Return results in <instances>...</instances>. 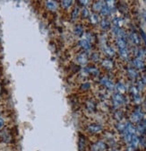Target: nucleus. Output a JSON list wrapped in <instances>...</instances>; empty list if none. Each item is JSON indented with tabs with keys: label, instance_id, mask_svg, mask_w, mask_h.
Returning a JSON list of instances; mask_svg holds the SVG:
<instances>
[{
	"label": "nucleus",
	"instance_id": "nucleus-1",
	"mask_svg": "<svg viewBox=\"0 0 146 151\" xmlns=\"http://www.w3.org/2000/svg\"><path fill=\"white\" fill-rule=\"evenodd\" d=\"M107 148L108 146L105 142L99 140L92 145V151H105Z\"/></svg>",
	"mask_w": 146,
	"mask_h": 151
},
{
	"label": "nucleus",
	"instance_id": "nucleus-2",
	"mask_svg": "<svg viewBox=\"0 0 146 151\" xmlns=\"http://www.w3.org/2000/svg\"><path fill=\"white\" fill-rule=\"evenodd\" d=\"M143 118V113L141 111H135L133 113V114L131 115V121L132 122H135V123H139Z\"/></svg>",
	"mask_w": 146,
	"mask_h": 151
},
{
	"label": "nucleus",
	"instance_id": "nucleus-3",
	"mask_svg": "<svg viewBox=\"0 0 146 151\" xmlns=\"http://www.w3.org/2000/svg\"><path fill=\"white\" fill-rule=\"evenodd\" d=\"M113 102H114V105H116V106L121 105V104L125 103V98L121 94L117 93L113 95Z\"/></svg>",
	"mask_w": 146,
	"mask_h": 151
},
{
	"label": "nucleus",
	"instance_id": "nucleus-4",
	"mask_svg": "<svg viewBox=\"0 0 146 151\" xmlns=\"http://www.w3.org/2000/svg\"><path fill=\"white\" fill-rule=\"evenodd\" d=\"M87 130L89 132L91 133H98V132H100L101 130H102V127H101L100 124H90L88 127H87Z\"/></svg>",
	"mask_w": 146,
	"mask_h": 151
},
{
	"label": "nucleus",
	"instance_id": "nucleus-5",
	"mask_svg": "<svg viewBox=\"0 0 146 151\" xmlns=\"http://www.w3.org/2000/svg\"><path fill=\"white\" fill-rule=\"evenodd\" d=\"M136 131L142 135H143L146 132V120H142L139 122L138 126L136 128Z\"/></svg>",
	"mask_w": 146,
	"mask_h": 151
},
{
	"label": "nucleus",
	"instance_id": "nucleus-6",
	"mask_svg": "<svg viewBox=\"0 0 146 151\" xmlns=\"http://www.w3.org/2000/svg\"><path fill=\"white\" fill-rule=\"evenodd\" d=\"M100 83L103 85V86H105L107 88H109V89H113L114 88V84L111 80H110L109 78L108 77H102L100 79Z\"/></svg>",
	"mask_w": 146,
	"mask_h": 151
},
{
	"label": "nucleus",
	"instance_id": "nucleus-7",
	"mask_svg": "<svg viewBox=\"0 0 146 151\" xmlns=\"http://www.w3.org/2000/svg\"><path fill=\"white\" fill-rule=\"evenodd\" d=\"M76 61L82 65L86 64L88 61V57H87L86 53H79L77 55V57H76Z\"/></svg>",
	"mask_w": 146,
	"mask_h": 151
},
{
	"label": "nucleus",
	"instance_id": "nucleus-8",
	"mask_svg": "<svg viewBox=\"0 0 146 151\" xmlns=\"http://www.w3.org/2000/svg\"><path fill=\"white\" fill-rule=\"evenodd\" d=\"M106 5L105 2L104 1H97L95 2L92 5V8L94 11H98V12H100L101 9H102L104 6Z\"/></svg>",
	"mask_w": 146,
	"mask_h": 151
},
{
	"label": "nucleus",
	"instance_id": "nucleus-9",
	"mask_svg": "<svg viewBox=\"0 0 146 151\" xmlns=\"http://www.w3.org/2000/svg\"><path fill=\"white\" fill-rule=\"evenodd\" d=\"M140 144V138L137 137L136 134L135 135H133L132 137V140H131V142H130V147H132L133 148H137V146Z\"/></svg>",
	"mask_w": 146,
	"mask_h": 151
},
{
	"label": "nucleus",
	"instance_id": "nucleus-10",
	"mask_svg": "<svg viewBox=\"0 0 146 151\" xmlns=\"http://www.w3.org/2000/svg\"><path fill=\"white\" fill-rule=\"evenodd\" d=\"M133 64H134L135 67L136 68H138V69H143L144 68V63H143V61L141 60L140 58H135V60H133Z\"/></svg>",
	"mask_w": 146,
	"mask_h": 151
},
{
	"label": "nucleus",
	"instance_id": "nucleus-11",
	"mask_svg": "<svg viewBox=\"0 0 146 151\" xmlns=\"http://www.w3.org/2000/svg\"><path fill=\"white\" fill-rule=\"evenodd\" d=\"M85 146H86L85 138H84V136L80 135V136H79V141H78V147H79V150H80V151L84 150Z\"/></svg>",
	"mask_w": 146,
	"mask_h": 151
},
{
	"label": "nucleus",
	"instance_id": "nucleus-12",
	"mask_svg": "<svg viewBox=\"0 0 146 151\" xmlns=\"http://www.w3.org/2000/svg\"><path fill=\"white\" fill-rule=\"evenodd\" d=\"M79 43L81 45V47L85 50H89L91 49V43L87 40V39H82Z\"/></svg>",
	"mask_w": 146,
	"mask_h": 151
},
{
	"label": "nucleus",
	"instance_id": "nucleus-13",
	"mask_svg": "<svg viewBox=\"0 0 146 151\" xmlns=\"http://www.w3.org/2000/svg\"><path fill=\"white\" fill-rule=\"evenodd\" d=\"M130 39L132 40V42H134L135 44H136V45H139V44H140V42H141L140 37H139L138 34L135 32H131V34H130Z\"/></svg>",
	"mask_w": 146,
	"mask_h": 151
},
{
	"label": "nucleus",
	"instance_id": "nucleus-14",
	"mask_svg": "<svg viewBox=\"0 0 146 151\" xmlns=\"http://www.w3.org/2000/svg\"><path fill=\"white\" fill-rule=\"evenodd\" d=\"M117 46H118L119 50L126 49V42H125V39L117 38Z\"/></svg>",
	"mask_w": 146,
	"mask_h": 151
},
{
	"label": "nucleus",
	"instance_id": "nucleus-15",
	"mask_svg": "<svg viewBox=\"0 0 146 151\" xmlns=\"http://www.w3.org/2000/svg\"><path fill=\"white\" fill-rule=\"evenodd\" d=\"M46 6L50 11H55L56 9V7H58V4H56V2H54V1H47Z\"/></svg>",
	"mask_w": 146,
	"mask_h": 151
},
{
	"label": "nucleus",
	"instance_id": "nucleus-16",
	"mask_svg": "<svg viewBox=\"0 0 146 151\" xmlns=\"http://www.w3.org/2000/svg\"><path fill=\"white\" fill-rule=\"evenodd\" d=\"M102 66L106 69H112L114 67V64L110 60H104L102 61Z\"/></svg>",
	"mask_w": 146,
	"mask_h": 151
},
{
	"label": "nucleus",
	"instance_id": "nucleus-17",
	"mask_svg": "<svg viewBox=\"0 0 146 151\" xmlns=\"http://www.w3.org/2000/svg\"><path fill=\"white\" fill-rule=\"evenodd\" d=\"M117 130L119 131L120 133H124L125 132V128H126V123H124V122H119L117 124Z\"/></svg>",
	"mask_w": 146,
	"mask_h": 151
},
{
	"label": "nucleus",
	"instance_id": "nucleus-18",
	"mask_svg": "<svg viewBox=\"0 0 146 151\" xmlns=\"http://www.w3.org/2000/svg\"><path fill=\"white\" fill-rule=\"evenodd\" d=\"M119 55L124 60H127L128 57H129V53H128V50L126 49H124V50H119Z\"/></svg>",
	"mask_w": 146,
	"mask_h": 151
},
{
	"label": "nucleus",
	"instance_id": "nucleus-19",
	"mask_svg": "<svg viewBox=\"0 0 146 151\" xmlns=\"http://www.w3.org/2000/svg\"><path fill=\"white\" fill-rule=\"evenodd\" d=\"M85 70L87 71V73H91L94 76H98L99 75V70L96 68H93V67H89L87 68H85Z\"/></svg>",
	"mask_w": 146,
	"mask_h": 151
},
{
	"label": "nucleus",
	"instance_id": "nucleus-20",
	"mask_svg": "<svg viewBox=\"0 0 146 151\" xmlns=\"http://www.w3.org/2000/svg\"><path fill=\"white\" fill-rule=\"evenodd\" d=\"M110 22L107 20V19H103L102 21L100 22V26H101V28H102L103 30H107V29H109L110 28Z\"/></svg>",
	"mask_w": 146,
	"mask_h": 151
},
{
	"label": "nucleus",
	"instance_id": "nucleus-21",
	"mask_svg": "<svg viewBox=\"0 0 146 151\" xmlns=\"http://www.w3.org/2000/svg\"><path fill=\"white\" fill-rule=\"evenodd\" d=\"M116 88H117V90L118 91V93H119V94H123V93H125V90H126L125 87L124 86V85H123L122 83H118V84L117 85Z\"/></svg>",
	"mask_w": 146,
	"mask_h": 151
},
{
	"label": "nucleus",
	"instance_id": "nucleus-22",
	"mask_svg": "<svg viewBox=\"0 0 146 151\" xmlns=\"http://www.w3.org/2000/svg\"><path fill=\"white\" fill-rule=\"evenodd\" d=\"M74 32H75V34L76 35H78V36H81L82 34V32H84V29H82V27L81 25H76L75 27H74Z\"/></svg>",
	"mask_w": 146,
	"mask_h": 151
},
{
	"label": "nucleus",
	"instance_id": "nucleus-23",
	"mask_svg": "<svg viewBox=\"0 0 146 151\" xmlns=\"http://www.w3.org/2000/svg\"><path fill=\"white\" fill-rule=\"evenodd\" d=\"M123 135H124V140H125V141L126 143H129V144H130L133 135L130 134V133H128V132H126V131H125V132L123 133Z\"/></svg>",
	"mask_w": 146,
	"mask_h": 151
},
{
	"label": "nucleus",
	"instance_id": "nucleus-24",
	"mask_svg": "<svg viewBox=\"0 0 146 151\" xmlns=\"http://www.w3.org/2000/svg\"><path fill=\"white\" fill-rule=\"evenodd\" d=\"M104 51H105V53L110 57H112V56H114V54H115V51H114L113 49L110 47H105Z\"/></svg>",
	"mask_w": 146,
	"mask_h": 151
},
{
	"label": "nucleus",
	"instance_id": "nucleus-25",
	"mask_svg": "<svg viewBox=\"0 0 146 151\" xmlns=\"http://www.w3.org/2000/svg\"><path fill=\"white\" fill-rule=\"evenodd\" d=\"M128 75L132 77V78H136L137 77V72L135 68H128Z\"/></svg>",
	"mask_w": 146,
	"mask_h": 151
},
{
	"label": "nucleus",
	"instance_id": "nucleus-26",
	"mask_svg": "<svg viewBox=\"0 0 146 151\" xmlns=\"http://www.w3.org/2000/svg\"><path fill=\"white\" fill-rule=\"evenodd\" d=\"M90 20H91V23H93V24L98 23H99V16H98V15L92 14V15L90 16Z\"/></svg>",
	"mask_w": 146,
	"mask_h": 151
},
{
	"label": "nucleus",
	"instance_id": "nucleus-27",
	"mask_svg": "<svg viewBox=\"0 0 146 151\" xmlns=\"http://www.w3.org/2000/svg\"><path fill=\"white\" fill-rule=\"evenodd\" d=\"M110 12H111V10L108 7L107 5H105L104 7L101 9V11H100V14L102 15H104V16H106V15H109L110 14Z\"/></svg>",
	"mask_w": 146,
	"mask_h": 151
},
{
	"label": "nucleus",
	"instance_id": "nucleus-28",
	"mask_svg": "<svg viewBox=\"0 0 146 151\" xmlns=\"http://www.w3.org/2000/svg\"><path fill=\"white\" fill-rule=\"evenodd\" d=\"M86 106H87V109H88L89 111H95V103H94L93 102H92V101L88 102L87 104H86Z\"/></svg>",
	"mask_w": 146,
	"mask_h": 151
},
{
	"label": "nucleus",
	"instance_id": "nucleus-29",
	"mask_svg": "<svg viewBox=\"0 0 146 151\" xmlns=\"http://www.w3.org/2000/svg\"><path fill=\"white\" fill-rule=\"evenodd\" d=\"M72 3H73V2L71 1V0H70V1H69V0H64V1H62V2H61V5H62L63 7L68 8L69 6H71Z\"/></svg>",
	"mask_w": 146,
	"mask_h": 151
},
{
	"label": "nucleus",
	"instance_id": "nucleus-30",
	"mask_svg": "<svg viewBox=\"0 0 146 151\" xmlns=\"http://www.w3.org/2000/svg\"><path fill=\"white\" fill-rule=\"evenodd\" d=\"M78 14H79V8L76 7V8L74 9L73 14H72V19H73V20H74V19L78 16Z\"/></svg>",
	"mask_w": 146,
	"mask_h": 151
},
{
	"label": "nucleus",
	"instance_id": "nucleus-31",
	"mask_svg": "<svg viewBox=\"0 0 146 151\" xmlns=\"http://www.w3.org/2000/svg\"><path fill=\"white\" fill-rule=\"evenodd\" d=\"M105 3H107L106 5H107L108 7H109L110 10H112V8L114 7V6H115V4H114L115 2H114V1H106Z\"/></svg>",
	"mask_w": 146,
	"mask_h": 151
},
{
	"label": "nucleus",
	"instance_id": "nucleus-32",
	"mask_svg": "<svg viewBox=\"0 0 146 151\" xmlns=\"http://www.w3.org/2000/svg\"><path fill=\"white\" fill-rule=\"evenodd\" d=\"M90 87H91L90 83H84V84L82 85L81 89H82V90H88Z\"/></svg>",
	"mask_w": 146,
	"mask_h": 151
},
{
	"label": "nucleus",
	"instance_id": "nucleus-33",
	"mask_svg": "<svg viewBox=\"0 0 146 151\" xmlns=\"http://www.w3.org/2000/svg\"><path fill=\"white\" fill-rule=\"evenodd\" d=\"M82 17H84V18L88 17L89 16V11H88V9H86V8L82 9Z\"/></svg>",
	"mask_w": 146,
	"mask_h": 151
},
{
	"label": "nucleus",
	"instance_id": "nucleus-34",
	"mask_svg": "<svg viewBox=\"0 0 146 151\" xmlns=\"http://www.w3.org/2000/svg\"><path fill=\"white\" fill-rule=\"evenodd\" d=\"M131 93L134 95V96L138 95V89L135 87H131Z\"/></svg>",
	"mask_w": 146,
	"mask_h": 151
},
{
	"label": "nucleus",
	"instance_id": "nucleus-35",
	"mask_svg": "<svg viewBox=\"0 0 146 151\" xmlns=\"http://www.w3.org/2000/svg\"><path fill=\"white\" fill-rule=\"evenodd\" d=\"M115 116H116V119H117V120H121L122 117H123V114H122L121 111H117Z\"/></svg>",
	"mask_w": 146,
	"mask_h": 151
},
{
	"label": "nucleus",
	"instance_id": "nucleus-36",
	"mask_svg": "<svg viewBox=\"0 0 146 151\" xmlns=\"http://www.w3.org/2000/svg\"><path fill=\"white\" fill-rule=\"evenodd\" d=\"M140 32H141V35H142V37H143V41H144V42H145V44H146V34H145V32H144L143 30H141Z\"/></svg>",
	"mask_w": 146,
	"mask_h": 151
},
{
	"label": "nucleus",
	"instance_id": "nucleus-37",
	"mask_svg": "<svg viewBox=\"0 0 146 151\" xmlns=\"http://www.w3.org/2000/svg\"><path fill=\"white\" fill-rule=\"evenodd\" d=\"M4 124H5V121L3 118L0 117V130H1L4 127Z\"/></svg>",
	"mask_w": 146,
	"mask_h": 151
},
{
	"label": "nucleus",
	"instance_id": "nucleus-38",
	"mask_svg": "<svg viewBox=\"0 0 146 151\" xmlns=\"http://www.w3.org/2000/svg\"><path fill=\"white\" fill-rule=\"evenodd\" d=\"M80 3H82V5H87V3H89V1H80Z\"/></svg>",
	"mask_w": 146,
	"mask_h": 151
},
{
	"label": "nucleus",
	"instance_id": "nucleus-39",
	"mask_svg": "<svg viewBox=\"0 0 146 151\" xmlns=\"http://www.w3.org/2000/svg\"><path fill=\"white\" fill-rule=\"evenodd\" d=\"M127 151H135V148H133L132 147H129V148H127Z\"/></svg>",
	"mask_w": 146,
	"mask_h": 151
},
{
	"label": "nucleus",
	"instance_id": "nucleus-40",
	"mask_svg": "<svg viewBox=\"0 0 146 151\" xmlns=\"http://www.w3.org/2000/svg\"><path fill=\"white\" fill-rule=\"evenodd\" d=\"M0 95H1V86H0Z\"/></svg>",
	"mask_w": 146,
	"mask_h": 151
},
{
	"label": "nucleus",
	"instance_id": "nucleus-41",
	"mask_svg": "<svg viewBox=\"0 0 146 151\" xmlns=\"http://www.w3.org/2000/svg\"><path fill=\"white\" fill-rule=\"evenodd\" d=\"M113 151H118V150H113Z\"/></svg>",
	"mask_w": 146,
	"mask_h": 151
},
{
	"label": "nucleus",
	"instance_id": "nucleus-42",
	"mask_svg": "<svg viewBox=\"0 0 146 151\" xmlns=\"http://www.w3.org/2000/svg\"><path fill=\"white\" fill-rule=\"evenodd\" d=\"M145 21H146V15H145Z\"/></svg>",
	"mask_w": 146,
	"mask_h": 151
}]
</instances>
